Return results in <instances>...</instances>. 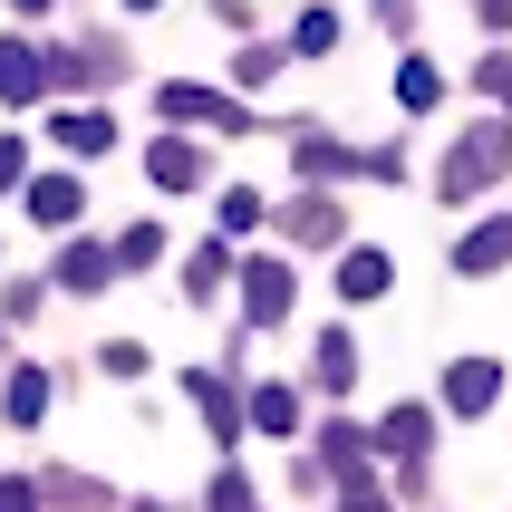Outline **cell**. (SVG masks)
<instances>
[{
	"mask_svg": "<svg viewBox=\"0 0 512 512\" xmlns=\"http://www.w3.org/2000/svg\"><path fill=\"white\" fill-rule=\"evenodd\" d=\"M329 39H339V20H329V10H300V29H290V49H300V58H319Z\"/></svg>",
	"mask_w": 512,
	"mask_h": 512,
	"instance_id": "cell-23",
	"label": "cell"
},
{
	"mask_svg": "<svg viewBox=\"0 0 512 512\" xmlns=\"http://www.w3.org/2000/svg\"><path fill=\"white\" fill-rule=\"evenodd\" d=\"M165 116L174 126H213V136H252V116L232 107V97H213V87H194V78L165 87Z\"/></svg>",
	"mask_w": 512,
	"mask_h": 512,
	"instance_id": "cell-2",
	"label": "cell"
},
{
	"mask_svg": "<svg viewBox=\"0 0 512 512\" xmlns=\"http://www.w3.org/2000/svg\"><path fill=\"white\" fill-rule=\"evenodd\" d=\"M484 97H503V107H512V58H484Z\"/></svg>",
	"mask_w": 512,
	"mask_h": 512,
	"instance_id": "cell-27",
	"label": "cell"
},
{
	"mask_svg": "<svg viewBox=\"0 0 512 512\" xmlns=\"http://www.w3.org/2000/svg\"><path fill=\"white\" fill-rule=\"evenodd\" d=\"M426 435H435V416H426V406H397V416L377 426V445H387V455H406V464H416V455H426Z\"/></svg>",
	"mask_w": 512,
	"mask_h": 512,
	"instance_id": "cell-13",
	"label": "cell"
},
{
	"mask_svg": "<svg viewBox=\"0 0 512 512\" xmlns=\"http://www.w3.org/2000/svg\"><path fill=\"white\" fill-rule=\"evenodd\" d=\"M194 406H203V426H213V435H232V426H242V397H232L213 368H194Z\"/></svg>",
	"mask_w": 512,
	"mask_h": 512,
	"instance_id": "cell-14",
	"label": "cell"
},
{
	"mask_svg": "<svg viewBox=\"0 0 512 512\" xmlns=\"http://www.w3.org/2000/svg\"><path fill=\"white\" fill-rule=\"evenodd\" d=\"M155 252H165V232H155V223H136V232H126V242H116V271H145V261H155Z\"/></svg>",
	"mask_w": 512,
	"mask_h": 512,
	"instance_id": "cell-24",
	"label": "cell"
},
{
	"mask_svg": "<svg viewBox=\"0 0 512 512\" xmlns=\"http://www.w3.org/2000/svg\"><path fill=\"white\" fill-rule=\"evenodd\" d=\"M223 271H232V261H223V242H194V261H184V290L203 300V290L223 281Z\"/></svg>",
	"mask_w": 512,
	"mask_h": 512,
	"instance_id": "cell-22",
	"label": "cell"
},
{
	"mask_svg": "<svg viewBox=\"0 0 512 512\" xmlns=\"http://www.w3.org/2000/svg\"><path fill=\"white\" fill-rule=\"evenodd\" d=\"M49 136L68 145V155H107V145H116V126H107V116H97V107H68V116H58V126H49Z\"/></svg>",
	"mask_w": 512,
	"mask_h": 512,
	"instance_id": "cell-10",
	"label": "cell"
},
{
	"mask_svg": "<svg viewBox=\"0 0 512 512\" xmlns=\"http://www.w3.org/2000/svg\"><path fill=\"white\" fill-rule=\"evenodd\" d=\"M20 10H49V0H20Z\"/></svg>",
	"mask_w": 512,
	"mask_h": 512,
	"instance_id": "cell-32",
	"label": "cell"
},
{
	"mask_svg": "<svg viewBox=\"0 0 512 512\" xmlns=\"http://www.w3.org/2000/svg\"><path fill=\"white\" fill-rule=\"evenodd\" d=\"M503 261H512V213H493V223H474L455 242V271H464V281H484V271H503Z\"/></svg>",
	"mask_w": 512,
	"mask_h": 512,
	"instance_id": "cell-4",
	"label": "cell"
},
{
	"mask_svg": "<svg viewBox=\"0 0 512 512\" xmlns=\"http://www.w3.org/2000/svg\"><path fill=\"white\" fill-rule=\"evenodd\" d=\"M348 377H358V348H348V329H329L319 339V387H348Z\"/></svg>",
	"mask_w": 512,
	"mask_h": 512,
	"instance_id": "cell-19",
	"label": "cell"
},
{
	"mask_svg": "<svg viewBox=\"0 0 512 512\" xmlns=\"http://www.w3.org/2000/svg\"><path fill=\"white\" fill-rule=\"evenodd\" d=\"M252 426L290 435V426H300V397H290V387H261V397H252Z\"/></svg>",
	"mask_w": 512,
	"mask_h": 512,
	"instance_id": "cell-20",
	"label": "cell"
},
{
	"mask_svg": "<svg viewBox=\"0 0 512 512\" xmlns=\"http://www.w3.org/2000/svg\"><path fill=\"white\" fill-rule=\"evenodd\" d=\"M261 223V194H252V184H232V194H223V232H252Z\"/></svg>",
	"mask_w": 512,
	"mask_h": 512,
	"instance_id": "cell-25",
	"label": "cell"
},
{
	"mask_svg": "<svg viewBox=\"0 0 512 512\" xmlns=\"http://www.w3.org/2000/svg\"><path fill=\"white\" fill-rule=\"evenodd\" d=\"M107 271H116V252H97V242H78V252L58 261V290H78V300H87V290H107Z\"/></svg>",
	"mask_w": 512,
	"mask_h": 512,
	"instance_id": "cell-15",
	"label": "cell"
},
{
	"mask_svg": "<svg viewBox=\"0 0 512 512\" xmlns=\"http://www.w3.org/2000/svg\"><path fill=\"white\" fill-rule=\"evenodd\" d=\"M213 512H252V484H242V474H223V484H213Z\"/></svg>",
	"mask_w": 512,
	"mask_h": 512,
	"instance_id": "cell-26",
	"label": "cell"
},
{
	"mask_svg": "<svg viewBox=\"0 0 512 512\" xmlns=\"http://www.w3.org/2000/svg\"><path fill=\"white\" fill-rule=\"evenodd\" d=\"M39 87H49V58L29 49V39H0V97H10V107H29Z\"/></svg>",
	"mask_w": 512,
	"mask_h": 512,
	"instance_id": "cell-6",
	"label": "cell"
},
{
	"mask_svg": "<svg viewBox=\"0 0 512 512\" xmlns=\"http://www.w3.org/2000/svg\"><path fill=\"white\" fill-rule=\"evenodd\" d=\"M493 397H503V368H493V358H455V377H445V406H455V416H484Z\"/></svg>",
	"mask_w": 512,
	"mask_h": 512,
	"instance_id": "cell-5",
	"label": "cell"
},
{
	"mask_svg": "<svg viewBox=\"0 0 512 512\" xmlns=\"http://www.w3.org/2000/svg\"><path fill=\"white\" fill-rule=\"evenodd\" d=\"M290 155H300V174H358V155H348V145H329L319 126H300V145H290Z\"/></svg>",
	"mask_w": 512,
	"mask_h": 512,
	"instance_id": "cell-17",
	"label": "cell"
},
{
	"mask_svg": "<svg viewBox=\"0 0 512 512\" xmlns=\"http://www.w3.org/2000/svg\"><path fill=\"white\" fill-rule=\"evenodd\" d=\"M242 319L252 329L290 319V261H242Z\"/></svg>",
	"mask_w": 512,
	"mask_h": 512,
	"instance_id": "cell-3",
	"label": "cell"
},
{
	"mask_svg": "<svg viewBox=\"0 0 512 512\" xmlns=\"http://www.w3.org/2000/svg\"><path fill=\"white\" fill-rule=\"evenodd\" d=\"M20 184V136H0V194Z\"/></svg>",
	"mask_w": 512,
	"mask_h": 512,
	"instance_id": "cell-28",
	"label": "cell"
},
{
	"mask_svg": "<svg viewBox=\"0 0 512 512\" xmlns=\"http://www.w3.org/2000/svg\"><path fill=\"white\" fill-rule=\"evenodd\" d=\"M87 213V194L78 184H68V174H39V184H29V223H49V232H68Z\"/></svg>",
	"mask_w": 512,
	"mask_h": 512,
	"instance_id": "cell-8",
	"label": "cell"
},
{
	"mask_svg": "<svg viewBox=\"0 0 512 512\" xmlns=\"http://www.w3.org/2000/svg\"><path fill=\"white\" fill-rule=\"evenodd\" d=\"M116 68H126V58H116L107 39H97V49H68V58H49V87H107Z\"/></svg>",
	"mask_w": 512,
	"mask_h": 512,
	"instance_id": "cell-9",
	"label": "cell"
},
{
	"mask_svg": "<svg viewBox=\"0 0 512 512\" xmlns=\"http://www.w3.org/2000/svg\"><path fill=\"white\" fill-rule=\"evenodd\" d=\"M387 290V252H348L339 261V300H377Z\"/></svg>",
	"mask_w": 512,
	"mask_h": 512,
	"instance_id": "cell-18",
	"label": "cell"
},
{
	"mask_svg": "<svg viewBox=\"0 0 512 512\" xmlns=\"http://www.w3.org/2000/svg\"><path fill=\"white\" fill-rule=\"evenodd\" d=\"M126 10H155V0H126Z\"/></svg>",
	"mask_w": 512,
	"mask_h": 512,
	"instance_id": "cell-31",
	"label": "cell"
},
{
	"mask_svg": "<svg viewBox=\"0 0 512 512\" xmlns=\"http://www.w3.org/2000/svg\"><path fill=\"white\" fill-rule=\"evenodd\" d=\"M0 406H10V426H39V416H49V368H20Z\"/></svg>",
	"mask_w": 512,
	"mask_h": 512,
	"instance_id": "cell-16",
	"label": "cell"
},
{
	"mask_svg": "<svg viewBox=\"0 0 512 512\" xmlns=\"http://www.w3.org/2000/svg\"><path fill=\"white\" fill-rule=\"evenodd\" d=\"M319 474L368 484V435H358V426H319Z\"/></svg>",
	"mask_w": 512,
	"mask_h": 512,
	"instance_id": "cell-7",
	"label": "cell"
},
{
	"mask_svg": "<svg viewBox=\"0 0 512 512\" xmlns=\"http://www.w3.org/2000/svg\"><path fill=\"white\" fill-rule=\"evenodd\" d=\"M281 223H290V242H339V203H329V194H300Z\"/></svg>",
	"mask_w": 512,
	"mask_h": 512,
	"instance_id": "cell-12",
	"label": "cell"
},
{
	"mask_svg": "<svg viewBox=\"0 0 512 512\" xmlns=\"http://www.w3.org/2000/svg\"><path fill=\"white\" fill-rule=\"evenodd\" d=\"M339 512H387V503H377L368 484H348V503H339Z\"/></svg>",
	"mask_w": 512,
	"mask_h": 512,
	"instance_id": "cell-30",
	"label": "cell"
},
{
	"mask_svg": "<svg viewBox=\"0 0 512 512\" xmlns=\"http://www.w3.org/2000/svg\"><path fill=\"white\" fill-rule=\"evenodd\" d=\"M503 165H512V126H474V136H464L455 155H445L435 194H445V203H464V194H484V184H493Z\"/></svg>",
	"mask_w": 512,
	"mask_h": 512,
	"instance_id": "cell-1",
	"label": "cell"
},
{
	"mask_svg": "<svg viewBox=\"0 0 512 512\" xmlns=\"http://www.w3.org/2000/svg\"><path fill=\"white\" fill-rule=\"evenodd\" d=\"M0 512H39V493H29V484H0Z\"/></svg>",
	"mask_w": 512,
	"mask_h": 512,
	"instance_id": "cell-29",
	"label": "cell"
},
{
	"mask_svg": "<svg viewBox=\"0 0 512 512\" xmlns=\"http://www.w3.org/2000/svg\"><path fill=\"white\" fill-rule=\"evenodd\" d=\"M145 174H155V184H165V194H184V184H203V155L184 136H165L155 145V155H145Z\"/></svg>",
	"mask_w": 512,
	"mask_h": 512,
	"instance_id": "cell-11",
	"label": "cell"
},
{
	"mask_svg": "<svg viewBox=\"0 0 512 512\" xmlns=\"http://www.w3.org/2000/svg\"><path fill=\"white\" fill-rule=\"evenodd\" d=\"M397 97H406V107H435V97H445V78H435L426 58H406V68H397Z\"/></svg>",
	"mask_w": 512,
	"mask_h": 512,
	"instance_id": "cell-21",
	"label": "cell"
}]
</instances>
